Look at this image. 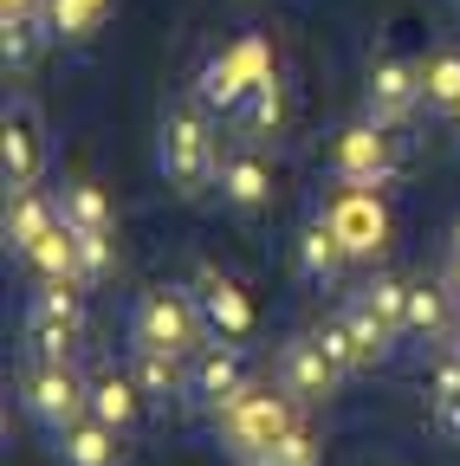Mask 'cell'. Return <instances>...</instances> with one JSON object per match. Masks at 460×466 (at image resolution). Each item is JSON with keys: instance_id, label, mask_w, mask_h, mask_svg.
Segmentation results:
<instances>
[{"instance_id": "obj_1", "label": "cell", "mask_w": 460, "mask_h": 466, "mask_svg": "<svg viewBox=\"0 0 460 466\" xmlns=\"http://www.w3.org/2000/svg\"><path fill=\"white\" fill-rule=\"evenodd\" d=\"M156 175L176 201H201L220 182V143H214V110L189 91L162 110L156 124Z\"/></svg>"}, {"instance_id": "obj_2", "label": "cell", "mask_w": 460, "mask_h": 466, "mask_svg": "<svg viewBox=\"0 0 460 466\" xmlns=\"http://www.w3.org/2000/svg\"><path fill=\"white\" fill-rule=\"evenodd\" d=\"M305 415H299V401L292 395H285L279 382L266 389V382H247L234 401H227L220 408V415H214V428H220V441H227V453H234L240 466H253L279 434H292Z\"/></svg>"}, {"instance_id": "obj_3", "label": "cell", "mask_w": 460, "mask_h": 466, "mask_svg": "<svg viewBox=\"0 0 460 466\" xmlns=\"http://www.w3.org/2000/svg\"><path fill=\"white\" fill-rule=\"evenodd\" d=\"M208 343V318L195 305V285H149L130 305V350H195Z\"/></svg>"}, {"instance_id": "obj_4", "label": "cell", "mask_w": 460, "mask_h": 466, "mask_svg": "<svg viewBox=\"0 0 460 466\" xmlns=\"http://www.w3.org/2000/svg\"><path fill=\"white\" fill-rule=\"evenodd\" d=\"M318 214L337 227V240L351 247V259H363V266H376L395 247V208L383 201V182H337Z\"/></svg>"}, {"instance_id": "obj_5", "label": "cell", "mask_w": 460, "mask_h": 466, "mask_svg": "<svg viewBox=\"0 0 460 466\" xmlns=\"http://www.w3.org/2000/svg\"><path fill=\"white\" fill-rule=\"evenodd\" d=\"M14 389H20V408H26L46 434H59L78 415H91V376H78L59 357H26L20 376H14Z\"/></svg>"}, {"instance_id": "obj_6", "label": "cell", "mask_w": 460, "mask_h": 466, "mask_svg": "<svg viewBox=\"0 0 460 466\" xmlns=\"http://www.w3.org/2000/svg\"><path fill=\"white\" fill-rule=\"evenodd\" d=\"M85 285H39L26 299L20 337H26V357H59L72 363V350L85 343Z\"/></svg>"}, {"instance_id": "obj_7", "label": "cell", "mask_w": 460, "mask_h": 466, "mask_svg": "<svg viewBox=\"0 0 460 466\" xmlns=\"http://www.w3.org/2000/svg\"><path fill=\"white\" fill-rule=\"evenodd\" d=\"M260 78H272V52H266V39H253V33H247V39L220 46V52L208 58V66H201V78H195V97H201L214 116H234Z\"/></svg>"}, {"instance_id": "obj_8", "label": "cell", "mask_w": 460, "mask_h": 466, "mask_svg": "<svg viewBox=\"0 0 460 466\" xmlns=\"http://www.w3.org/2000/svg\"><path fill=\"white\" fill-rule=\"evenodd\" d=\"M331 175L337 182H389V175L402 168V130H389V124H343L337 137H331Z\"/></svg>"}, {"instance_id": "obj_9", "label": "cell", "mask_w": 460, "mask_h": 466, "mask_svg": "<svg viewBox=\"0 0 460 466\" xmlns=\"http://www.w3.org/2000/svg\"><path fill=\"white\" fill-rule=\"evenodd\" d=\"M247 382H253V376H247V350L227 343V337H208L195 357H189V415L214 421Z\"/></svg>"}, {"instance_id": "obj_10", "label": "cell", "mask_w": 460, "mask_h": 466, "mask_svg": "<svg viewBox=\"0 0 460 466\" xmlns=\"http://www.w3.org/2000/svg\"><path fill=\"white\" fill-rule=\"evenodd\" d=\"M415 110H422V58L376 52V58H370V72H363V116H370V124L402 130Z\"/></svg>"}, {"instance_id": "obj_11", "label": "cell", "mask_w": 460, "mask_h": 466, "mask_svg": "<svg viewBox=\"0 0 460 466\" xmlns=\"http://www.w3.org/2000/svg\"><path fill=\"white\" fill-rule=\"evenodd\" d=\"M272 382H279L285 395H292L299 408H324V401L337 395L343 370L331 363V350H324V337H318V330H299V337H285V343H279Z\"/></svg>"}, {"instance_id": "obj_12", "label": "cell", "mask_w": 460, "mask_h": 466, "mask_svg": "<svg viewBox=\"0 0 460 466\" xmlns=\"http://www.w3.org/2000/svg\"><path fill=\"white\" fill-rule=\"evenodd\" d=\"M195 305H201V318H208V337H227V343H247L253 330H260V311H253V291L227 272V266H214V259H201L195 266Z\"/></svg>"}, {"instance_id": "obj_13", "label": "cell", "mask_w": 460, "mask_h": 466, "mask_svg": "<svg viewBox=\"0 0 460 466\" xmlns=\"http://www.w3.org/2000/svg\"><path fill=\"white\" fill-rule=\"evenodd\" d=\"M39 175H46V116L33 97H7V110H0V182L39 188Z\"/></svg>"}, {"instance_id": "obj_14", "label": "cell", "mask_w": 460, "mask_h": 466, "mask_svg": "<svg viewBox=\"0 0 460 466\" xmlns=\"http://www.w3.org/2000/svg\"><path fill=\"white\" fill-rule=\"evenodd\" d=\"M220 201L234 208V214H260L266 201H272V156L260 149V143H234V149H220Z\"/></svg>"}, {"instance_id": "obj_15", "label": "cell", "mask_w": 460, "mask_h": 466, "mask_svg": "<svg viewBox=\"0 0 460 466\" xmlns=\"http://www.w3.org/2000/svg\"><path fill=\"white\" fill-rule=\"evenodd\" d=\"M351 266H357V259H351V247L337 240V227H331L324 214H312V220L299 227V240H292V272H299L312 291H337Z\"/></svg>"}, {"instance_id": "obj_16", "label": "cell", "mask_w": 460, "mask_h": 466, "mask_svg": "<svg viewBox=\"0 0 460 466\" xmlns=\"http://www.w3.org/2000/svg\"><path fill=\"white\" fill-rule=\"evenodd\" d=\"M130 370L156 415H189V357L182 350H130Z\"/></svg>"}, {"instance_id": "obj_17", "label": "cell", "mask_w": 460, "mask_h": 466, "mask_svg": "<svg viewBox=\"0 0 460 466\" xmlns=\"http://www.w3.org/2000/svg\"><path fill=\"white\" fill-rule=\"evenodd\" d=\"M91 415L104 428H118V434H137L143 415H149V395H143L137 370H97L91 376Z\"/></svg>"}, {"instance_id": "obj_18", "label": "cell", "mask_w": 460, "mask_h": 466, "mask_svg": "<svg viewBox=\"0 0 460 466\" xmlns=\"http://www.w3.org/2000/svg\"><path fill=\"white\" fill-rule=\"evenodd\" d=\"M52 227H59V195L7 188V214H0V233H7V253H14V259H26Z\"/></svg>"}, {"instance_id": "obj_19", "label": "cell", "mask_w": 460, "mask_h": 466, "mask_svg": "<svg viewBox=\"0 0 460 466\" xmlns=\"http://www.w3.org/2000/svg\"><path fill=\"white\" fill-rule=\"evenodd\" d=\"M124 441L118 428H104L97 415H78L72 428L52 434V453H59V466H124Z\"/></svg>"}, {"instance_id": "obj_20", "label": "cell", "mask_w": 460, "mask_h": 466, "mask_svg": "<svg viewBox=\"0 0 460 466\" xmlns=\"http://www.w3.org/2000/svg\"><path fill=\"white\" fill-rule=\"evenodd\" d=\"M110 7H118V0H46L39 26H46V39H59V46H91L110 26Z\"/></svg>"}, {"instance_id": "obj_21", "label": "cell", "mask_w": 460, "mask_h": 466, "mask_svg": "<svg viewBox=\"0 0 460 466\" xmlns=\"http://www.w3.org/2000/svg\"><path fill=\"white\" fill-rule=\"evenodd\" d=\"M227 124H234V137H247V143L279 137V130H285V85H279V72H272V78H260V85L247 91V104L227 116Z\"/></svg>"}, {"instance_id": "obj_22", "label": "cell", "mask_w": 460, "mask_h": 466, "mask_svg": "<svg viewBox=\"0 0 460 466\" xmlns=\"http://www.w3.org/2000/svg\"><path fill=\"white\" fill-rule=\"evenodd\" d=\"M422 110L428 116H460V46H434L422 58Z\"/></svg>"}, {"instance_id": "obj_23", "label": "cell", "mask_w": 460, "mask_h": 466, "mask_svg": "<svg viewBox=\"0 0 460 466\" xmlns=\"http://www.w3.org/2000/svg\"><path fill=\"white\" fill-rule=\"evenodd\" d=\"M59 220L72 233H110V227H118V208H110V195L97 182L72 175V182H59Z\"/></svg>"}, {"instance_id": "obj_24", "label": "cell", "mask_w": 460, "mask_h": 466, "mask_svg": "<svg viewBox=\"0 0 460 466\" xmlns=\"http://www.w3.org/2000/svg\"><path fill=\"white\" fill-rule=\"evenodd\" d=\"M447 291L441 279H409V311H402V337H447Z\"/></svg>"}, {"instance_id": "obj_25", "label": "cell", "mask_w": 460, "mask_h": 466, "mask_svg": "<svg viewBox=\"0 0 460 466\" xmlns=\"http://www.w3.org/2000/svg\"><path fill=\"white\" fill-rule=\"evenodd\" d=\"M351 299H357L383 330H395V337H402V311H409V279H395V272H383V266H376V272L351 291Z\"/></svg>"}, {"instance_id": "obj_26", "label": "cell", "mask_w": 460, "mask_h": 466, "mask_svg": "<svg viewBox=\"0 0 460 466\" xmlns=\"http://www.w3.org/2000/svg\"><path fill=\"white\" fill-rule=\"evenodd\" d=\"M39 39H46L39 20H0V66H7L14 78H26L39 66Z\"/></svg>"}, {"instance_id": "obj_27", "label": "cell", "mask_w": 460, "mask_h": 466, "mask_svg": "<svg viewBox=\"0 0 460 466\" xmlns=\"http://www.w3.org/2000/svg\"><path fill=\"white\" fill-rule=\"evenodd\" d=\"M318 337H324V350H331V363L343 370V376H363L370 363H363V343H357V324H351V311H337V318H324L318 324Z\"/></svg>"}, {"instance_id": "obj_28", "label": "cell", "mask_w": 460, "mask_h": 466, "mask_svg": "<svg viewBox=\"0 0 460 466\" xmlns=\"http://www.w3.org/2000/svg\"><path fill=\"white\" fill-rule=\"evenodd\" d=\"M318 460H324V441H318V434L299 421L292 434H279V441H272V447H266L253 466H318Z\"/></svg>"}, {"instance_id": "obj_29", "label": "cell", "mask_w": 460, "mask_h": 466, "mask_svg": "<svg viewBox=\"0 0 460 466\" xmlns=\"http://www.w3.org/2000/svg\"><path fill=\"white\" fill-rule=\"evenodd\" d=\"M110 272H118V240L110 233H78V285L97 291Z\"/></svg>"}, {"instance_id": "obj_30", "label": "cell", "mask_w": 460, "mask_h": 466, "mask_svg": "<svg viewBox=\"0 0 460 466\" xmlns=\"http://www.w3.org/2000/svg\"><path fill=\"white\" fill-rule=\"evenodd\" d=\"M428 395L441 401V395H460V350H447V357L434 363V376H428Z\"/></svg>"}, {"instance_id": "obj_31", "label": "cell", "mask_w": 460, "mask_h": 466, "mask_svg": "<svg viewBox=\"0 0 460 466\" xmlns=\"http://www.w3.org/2000/svg\"><path fill=\"white\" fill-rule=\"evenodd\" d=\"M434 434L460 447V395H441V401H434Z\"/></svg>"}, {"instance_id": "obj_32", "label": "cell", "mask_w": 460, "mask_h": 466, "mask_svg": "<svg viewBox=\"0 0 460 466\" xmlns=\"http://www.w3.org/2000/svg\"><path fill=\"white\" fill-rule=\"evenodd\" d=\"M46 0H0V20H39Z\"/></svg>"}, {"instance_id": "obj_33", "label": "cell", "mask_w": 460, "mask_h": 466, "mask_svg": "<svg viewBox=\"0 0 460 466\" xmlns=\"http://www.w3.org/2000/svg\"><path fill=\"white\" fill-rule=\"evenodd\" d=\"M454 299H460V253H454Z\"/></svg>"}, {"instance_id": "obj_34", "label": "cell", "mask_w": 460, "mask_h": 466, "mask_svg": "<svg viewBox=\"0 0 460 466\" xmlns=\"http://www.w3.org/2000/svg\"><path fill=\"white\" fill-rule=\"evenodd\" d=\"M454 253H460V220H454Z\"/></svg>"}, {"instance_id": "obj_35", "label": "cell", "mask_w": 460, "mask_h": 466, "mask_svg": "<svg viewBox=\"0 0 460 466\" xmlns=\"http://www.w3.org/2000/svg\"><path fill=\"white\" fill-rule=\"evenodd\" d=\"M454 350H460V330H454Z\"/></svg>"}, {"instance_id": "obj_36", "label": "cell", "mask_w": 460, "mask_h": 466, "mask_svg": "<svg viewBox=\"0 0 460 466\" xmlns=\"http://www.w3.org/2000/svg\"><path fill=\"white\" fill-rule=\"evenodd\" d=\"M454 7H460V0H454Z\"/></svg>"}]
</instances>
